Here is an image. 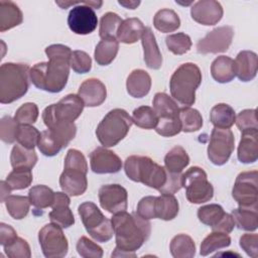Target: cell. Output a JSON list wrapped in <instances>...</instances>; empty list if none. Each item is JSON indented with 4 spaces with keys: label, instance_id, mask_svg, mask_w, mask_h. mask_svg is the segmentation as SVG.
I'll return each instance as SVG.
<instances>
[{
    "label": "cell",
    "instance_id": "32",
    "mask_svg": "<svg viewBox=\"0 0 258 258\" xmlns=\"http://www.w3.org/2000/svg\"><path fill=\"white\" fill-rule=\"evenodd\" d=\"M119 49V42L117 39L108 38L102 39L95 48L94 57L98 64L108 66L116 57Z\"/></svg>",
    "mask_w": 258,
    "mask_h": 258
},
{
    "label": "cell",
    "instance_id": "22",
    "mask_svg": "<svg viewBox=\"0 0 258 258\" xmlns=\"http://www.w3.org/2000/svg\"><path fill=\"white\" fill-rule=\"evenodd\" d=\"M258 56L254 51L242 50L234 60L235 75L242 82H250L257 75Z\"/></svg>",
    "mask_w": 258,
    "mask_h": 258
},
{
    "label": "cell",
    "instance_id": "17",
    "mask_svg": "<svg viewBox=\"0 0 258 258\" xmlns=\"http://www.w3.org/2000/svg\"><path fill=\"white\" fill-rule=\"evenodd\" d=\"M91 169L98 174L116 173L122 168L120 157L106 147H97L90 153Z\"/></svg>",
    "mask_w": 258,
    "mask_h": 258
},
{
    "label": "cell",
    "instance_id": "41",
    "mask_svg": "<svg viewBox=\"0 0 258 258\" xmlns=\"http://www.w3.org/2000/svg\"><path fill=\"white\" fill-rule=\"evenodd\" d=\"M121 17L114 12L105 13L100 20L99 35L102 39H117V32L122 23Z\"/></svg>",
    "mask_w": 258,
    "mask_h": 258
},
{
    "label": "cell",
    "instance_id": "14",
    "mask_svg": "<svg viewBox=\"0 0 258 258\" xmlns=\"http://www.w3.org/2000/svg\"><path fill=\"white\" fill-rule=\"evenodd\" d=\"M234 29L232 26L224 25L217 27L198 41L197 50L202 54L227 51L232 43Z\"/></svg>",
    "mask_w": 258,
    "mask_h": 258
},
{
    "label": "cell",
    "instance_id": "36",
    "mask_svg": "<svg viewBox=\"0 0 258 258\" xmlns=\"http://www.w3.org/2000/svg\"><path fill=\"white\" fill-rule=\"evenodd\" d=\"M37 161V155L34 149H28L20 144L13 146L10 154V163L13 168L27 167L32 168Z\"/></svg>",
    "mask_w": 258,
    "mask_h": 258
},
{
    "label": "cell",
    "instance_id": "25",
    "mask_svg": "<svg viewBox=\"0 0 258 258\" xmlns=\"http://www.w3.org/2000/svg\"><path fill=\"white\" fill-rule=\"evenodd\" d=\"M151 88V78L144 70H134L130 73L126 81L128 94L133 98L146 96Z\"/></svg>",
    "mask_w": 258,
    "mask_h": 258
},
{
    "label": "cell",
    "instance_id": "1",
    "mask_svg": "<svg viewBox=\"0 0 258 258\" xmlns=\"http://www.w3.org/2000/svg\"><path fill=\"white\" fill-rule=\"evenodd\" d=\"M73 51L63 44H51L45 48L48 57L46 62L35 63L30 68L29 77L32 84L49 93H59L64 89L71 68Z\"/></svg>",
    "mask_w": 258,
    "mask_h": 258
},
{
    "label": "cell",
    "instance_id": "38",
    "mask_svg": "<svg viewBox=\"0 0 258 258\" xmlns=\"http://www.w3.org/2000/svg\"><path fill=\"white\" fill-rule=\"evenodd\" d=\"M230 244H231V238L228 234L213 231L210 235H208L203 240L201 244L200 253L202 256H208L214 251H217L218 249H222L230 246Z\"/></svg>",
    "mask_w": 258,
    "mask_h": 258
},
{
    "label": "cell",
    "instance_id": "57",
    "mask_svg": "<svg viewBox=\"0 0 258 258\" xmlns=\"http://www.w3.org/2000/svg\"><path fill=\"white\" fill-rule=\"evenodd\" d=\"M181 175H182V173L170 172V171L167 170L166 182L158 191L160 194H171V195L178 191L182 187Z\"/></svg>",
    "mask_w": 258,
    "mask_h": 258
},
{
    "label": "cell",
    "instance_id": "34",
    "mask_svg": "<svg viewBox=\"0 0 258 258\" xmlns=\"http://www.w3.org/2000/svg\"><path fill=\"white\" fill-rule=\"evenodd\" d=\"M232 217L235 226L244 231H255L257 229V208H243L239 207L232 211Z\"/></svg>",
    "mask_w": 258,
    "mask_h": 258
},
{
    "label": "cell",
    "instance_id": "33",
    "mask_svg": "<svg viewBox=\"0 0 258 258\" xmlns=\"http://www.w3.org/2000/svg\"><path fill=\"white\" fill-rule=\"evenodd\" d=\"M153 25L160 32H173L180 26V19L175 11L164 8L155 13Z\"/></svg>",
    "mask_w": 258,
    "mask_h": 258
},
{
    "label": "cell",
    "instance_id": "16",
    "mask_svg": "<svg viewBox=\"0 0 258 258\" xmlns=\"http://www.w3.org/2000/svg\"><path fill=\"white\" fill-rule=\"evenodd\" d=\"M101 207L111 214H117L127 210L128 194L120 184H105L99 189Z\"/></svg>",
    "mask_w": 258,
    "mask_h": 258
},
{
    "label": "cell",
    "instance_id": "4",
    "mask_svg": "<svg viewBox=\"0 0 258 258\" xmlns=\"http://www.w3.org/2000/svg\"><path fill=\"white\" fill-rule=\"evenodd\" d=\"M126 175L133 181L141 182L159 190L166 182L167 170L150 157L131 155L124 162Z\"/></svg>",
    "mask_w": 258,
    "mask_h": 258
},
{
    "label": "cell",
    "instance_id": "56",
    "mask_svg": "<svg viewBox=\"0 0 258 258\" xmlns=\"http://www.w3.org/2000/svg\"><path fill=\"white\" fill-rule=\"evenodd\" d=\"M240 247L252 258L258 257V235L244 234L240 238Z\"/></svg>",
    "mask_w": 258,
    "mask_h": 258
},
{
    "label": "cell",
    "instance_id": "50",
    "mask_svg": "<svg viewBox=\"0 0 258 258\" xmlns=\"http://www.w3.org/2000/svg\"><path fill=\"white\" fill-rule=\"evenodd\" d=\"M77 251L84 258H101L103 256V249L85 236L78 240Z\"/></svg>",
    "mask_w": 258,
    "mask_h": 258
},
{
    "label": "cell",
    "instance_id": "29",
    "mask_svg": "<svg viewBox=\"0 0 258 258\" xmlns=\"http://www.w3.org/2000/svg\"><path fill=\"white\" fill-rule=\"evenodd\" d=\"M179 211V206L176 198L171 194H161L155 200L156 218L170 221L173 220Z\"/></svg>",
    "mask_w": 258,
    "mask_h": 258
},
{
    "label": "cell",
    "instance_id": "2",
    "mask_svg": "<svg viewBox=\"0 0 258 258\" xmlns=\"http://www.w3.org/2000/svg\"><path fill=\"white\" fill-rule=\"evenodd\" d=\"M116 238V248L126 252H135L149 238L151 225L137 213L126 211L114 214L111 219Z\"/></svg>",
    "mask_w": 258,
    "mask_h": 258
},
{
    "label": "cell",
    "instance_id": "58",
    "mask_svg": "<svg viewBox=\"0 0 258 258\" xmlns=\"http://www.w3.org/2000/svg\"><path fill=\"white\" fill-rule=\"evenodd\" d=\"M234 227H235V222L233 220L232 215L225 213V215L221 218V220L215 226L212 227V231L229 234L233 231Z\"/></svg>",
    "mask_w": 258,
    "mask_h": 258
},
{
    "label": "cell",
    "instance_id": "35",
    "mask_svg": "<svg viewBox=\"0 0 258 258\" xmlns=\"http://www.w3.org/2000/svg\"><path fill=\"white\" fill-rule=\"evenodd\" d=\"M188 163L189 157L185 149L178 145L172 147L164 157V167L170 172L181 173Z\"/></svg>",
    "mask_w": 258,
    "mask_h": 258
},
{
    "label": "cell",
    "instance_id": "46",
    "mask_svg": "<svg viewBox=\"0 0 258 258\" xmlns=\"http://www.w3.org/2000/svg\"><path fill=\"white\" fill-rule=\"evenodd\" d=\"M37 146L39 151L45 156H54L63 148L49 130H44L40 133Z\"/></svg>",
    "mask_w": 258,
    "mask_h": 258
},
{
    "label": "cell",
    "instance_id": "6",
    "mask_svg": "<svg viewBox=\"0 0 258 258\" xmlns=\"http://www.w3.org/2000/svg\"><path fill=\"white\" fill-rule=\"evenodd\" d=\"M132 124V118L125 110L113 109L99 123L96 129L97 138L104 147L115 146L124 139Z\"/></svg>",
    "mask_w": 258,
    "mask_h": 258
},
{
    "label": "cell",
    "instance_id": "8",
    "mask_svg": "<svg viewBox=\"0 0 258 258\" xmlns=\"http://www.w3.org/2000/svg\"><path fill=\"white\" fill-rule=\"evenodd\" d=\"M81 220L90 234L98 242H108L114 234L111 220L107 219L92 202H85L78 208Z\"/></svg>",
    "mask_w": 258,
    "mask_h": 258
},
{
    "label": "cell",
    "instance_id": "52",
    "mask_svg": "<svg viewBox=\"0 0 258 258\" xmlns=\"http://www.w3.org/2000/svg\"><path fill=\"white\" fill-rule=\"evenodd\" d=\"M70 63L73 71L78 74H86L92 69L91 56L83 50H74Z\"/></svg>",
    "mask_w": 258,
    "mask_h": 258
},
{
    "label": "cell",
    "instance_id": "21",
    "mask_svg": "<svg viewBox=\"0 0 258 258\" xmlns=\"http://www.w3.org/2000/svg\"><path fill=\"white\" fill-rule=\"evenodd\" d=\"M59 185L70 197L81 196L88 186L87 173L78 169L64 168L59 176Z\"/></svg>",
    "mask_w": 258,
    "mask_h": 258
},
{
    "label": "cell",
    "instance_id": "19",
    "mask_svg": "<svg viewBox=\"0 0 258 258\" xmlns=\"http://www.w3.org/2000/svg\"><path fill=\"white\" fill-rule=\"evenodd\" d=\"M70 197L64 191L54 192V200L51 205V212L49 213L50 222L67 229L75 224V217L70 209Z\"/></svg>",
    "mask_w": 258,
    "mask_h": 258
},
{
    "label": "cell",
    "instance_id": "5",
    "mask_svg": "<svg viewBox=\"0 0 258 258\" xmlns=\"http://www.w3.org/2000/svg\"><path fill=\"white\" fill-rule=\"evenodd\" d=\"M202 83L200 68L192 62L180 64L172 74L169 82L171 97L186 107L196 102V91Z\"/></svg>",
    "mask_w": 258,
    "mask_h": 258
},
{
    "label": "cell",
    "instance_id": "12",
    "mask_svg": "<svg viewBox=\"0 0 258 258\" xmlns=\"http://www.w3.org/2000/svg\"><path fill=\"white\" fill-rule=\"evenodd\" d=\"M232 196L239 207L257 208L258 202V172L244 171L236 177Z\"/></svg>",
    "mask_w": 258,
    "mask_h": 258
},
{
    "label": "cell",
    "instance_id": "54",
    "mask_svg": "<svg viewBox=\"0 0 258 258\" xmlns=\"http://www.w3.org/2000/svg\"><path fill=\"white\" fill-rule=\"evenodd\" d=\"M64 168H72L88 172V164L84 154L77 149H70L64 158Z\"/></svg>",
    "mask_w": 258,
    "mask_h": 258
},
{
    "label": "cell",
    "instance_id": "18",
    "mask_svg": "<svg viewBox=\"0 0 258 258\" xmlns=\"http://www.w3.org/2000/svg\"><path fill=\"white\" fill-rule=\"evenodd\" d=\"M223 7L215 0H201L190 8L191 18L203 25H215L223 17Z\"/></svg>",
    "mask_w": 258,
    "mask_h": 258
},
{
    "label": "cell",
    "instance_id": "9",
    "mask_svg": "<svg viewBox=\"0 0 258 258\" xmlns=\"http://www.w3.org/2000/svg\"><path fill=\"white\" fill-rule=\"evenodd\" d=\"M85 105L78 95L70 94L51 104L42 112V120L46 127L53 124H69L79 118Z\"/></svg>",
    "mask_w": 258,
    "mask_h": 258
},
{
    "label": "cell",
    "instance_id": "37",
    "mask_svg": "<svg viewBox=\"0 0 258 258\" xmlns=\"http://www.w3.org/2000/svg\"><path fill=\"white\" fill-rule=\"evenodd\" d=\"M30 204L36 209H46L51 207L54 200L53 190L43 184L32 186L28 191Z\"/></svg>",
    "mask_w": 258,
    "mask_h": 258
},
{
    "label": "cell",
    "instance_id": "39",
    "mask_svg": "<svg viewBox=\"0 0 258 258\" xmlns=\"http://www.w3.org/2000/svg\"><path fill=\"white\" fill-rule=\"evenodd\" d=\"M5 206L8 214L15 220H21L28 214L30 201L29 198L23 196H11L9 195L5 201Z\"/></svg>",
    "mask_w": 258,
    "mask_h": 258
},
{
    "label": "cell",
    "instance_id": "55",
    "mask_svg": "<svg viewBox=\"0 0 258 258\" xmlns=\"http://www.w3.org/2000/svg\"><path fill=\"white\" fill-rule=\"evenodd\" d=\"M155 200H156V197H152V196L142 198L137 205L136 213L140 217H142L143 219H146V220L156 219Z\"/></svg>",
    "mask_w": 258,
    "mask_h": 258
},
{
    "label": "cell",
    "instance_id": "3",
    "mask_svg": "<svg viewBox=\"0 0 258 258\" xmlns=\"http://www.w3.org/2000/svg\"><path fill=\"white\" fill-rule=\"evenodd\" d=\"M30 68L26 63L5 62L0 67V102L9 104L26 94Z\"/></svg>",
    "mask_w": 258,
    "mask_h": 258
},
{
    "label": "cell",
    "instance_id": "59",
    "mask_svg": "<svg viewBox=\"0 0 258 258\" xmlns=\"http://www.w3.org/2000/svg\"><path fill=\"white\" fill-rule=\"evenodd\" d=\"M17 238L16 231L7 224H0V244L4 247L10 243H12Z\"/></svg>",
    "mask_w": 258,
    "mask_h": 258
},
{
    "label": "cell",
    "instance_id": "60",
    "mask_svg": "<svg viewBox=\"0 0 258 258\" xmlns=\"http://www.w3.org/2000/svg\"><path fill=\"white\" fill-rule=\"evenodd\" d=\"M0 189H1V202L2 203H4V201H5V199L10 195V192H11V188H10V186H9V184L7 183V181L6 180H1V182H0Z\"/></svg>",
    "mask_w": 258,
    "mask_h": 258
},
{
    "label": "cell",
    "instance_id": "15",
    "mask_svg": "<svg viewBox=\"0 0 258 258\" xmlns=\"http://www.w3.org/2000/svg\"><path fill=\"white\" fill-rule=\"evenodd\" d=\"M97 15L93 8L86 4V1H82L79 5L74 6L69 13L68 25L76 34H89L97 28Z\"/></svg>",
    "mask_w": 258,
    "mask_h": 258
},
{
    "label": "cell",
    "instance_id": "11",
    "mask_svg": "<svg viewBox=\"0 0 258 258\" xmlns=\"http://www.w3.org/2000/svg\"><path fill=\"white\" fill-rule=\"evenodd\" d=\"M38 241L42 253L47 258L64 257L69 251V243L62 228L50 223L38 232Z\"/></svg>",
    "mask_w": 258,
    "mask_h": 258
},
{
    "label": "cell",
    "instance_id": "45",
    "mask_svg": "<svg viewBox=\"0 0 258 258\" xmlns=\"http://www.w3.org/2000/svg\"><path fill=\"white\" fill-rule=\"evenodd\" d=\"M225 215L224 209L218 204H210L201 207L198 210L199 220L207 226H215Z\"/></svg>",
    "mask_w": 258,
    "mask_h": 258
},
{
    "label": "cell",
    "instance_id": "7",
    "mask_svg": "<svg viewBox=\"0 0 258 258\" xmlns=\"http://www.w3.org/2000/svg\"><path fill=\"white\" fill-rule=\"evenodd\" d=\"M153 110L157 115L155 131L163 137H172L181 131L179 108L165 93H156L153 98Z\"/></svg>",
    "mask_w": 258,
    "mask_h": 258
},
{
    "label": "cell",
    "instance_id": "43",
    "mask_svg": "<svg viewBox=\"0 0 258 258\" xmlns=\"http://www.w3.org/2000/svg\"><path fill=\"white\" fill-rule=\"evenodd\" d=\"M6 181L12 190L24 189L32 182V172L30 168H14L6 177Z\"/></svg>",
    "mask_w": 258,
    "mask_h": 258
},
{
    "label": "cell",
    "instance_id": "44",
    "mask_svg": "<svg viewBox=\"0 0 258 258\" xmlns=\"http://www.w3.org/2000/svg\"><path fill=\"white\" fill-rule=\"evenodd\" d=\"M165 43L168 50L176 55H181L187 52L191 47L190 37L183 32H178L166 36Z\"/></svg>",
    "mask_w": 258,
    "mask_h": 258
},
{
    "label": "cell",
    "instance_id": "27",
    "mask_svg": "<svg viewBox=\"0 0 258 258\" xmlns=\"http://www.w3.org/2000/svg\"><path fill=\"white\" fill-rule=\"evenodd\" d=\"M23 20L19 7L11 1H0V31L4 32L17 25Z\"/></svg>",
    "mask_w": 258,
    "mask_h": 258
},
{
    "label": "cell",
    "instance_id": "49",
    "mask_svg": "<svg viewBox=\"0 0 258 258\" xmlns=\"http://www.w3.org/2000/svg\"><path fill=\"white\" fill-rule=\"evenodd\" d=\"M38 108L34 103H25L15 112L14 119L20 125H31L36 122L38 117Z\"/></svg>",
    "mask_w": 258,
    "mask_h": 258
},
{
    "label": "cell",
    "instance_id": "20",
    "mask_svg": "<svg viewBox=\"0 0 258 258\" xmlns=\"http://www.w3.org/2000/svg\"><path fill=\"white\" fill-rule=\"evenodd\" d=\"M78 96L87 107H97L103 104L107 97L105 85L98 79H88L84 81L78 91Z\"/></svg>",
    "mask_w": 258,
    "mask_h": 258
},
{
    "label": "cell",
    "instance_id": "42",
    "mask_svg": "<svg viewBox=\"0 0 258 258\" xmlns=\"http://www.w3.org/2000/svg\"><path fill=\"white\" fill-rule=\"evenodd\" d=\"M133 123L143 129H153L157 124V115L153 108L141 106L136 108L132 114Z\"/></svg>",
    "mask_w": 258,
    "mask_h": 258
},
{
    "label": "cell",
    "instance_id": "53",
    "mask_svg": "<svg viewBox=\"0 0 258 258\" xmlns=\"http://www.w3.org/2000/svg\"><path fill=\"white\" fill-rule=\"evenodd\" d=\"M235 123L241 132L251 130V129H258L256 110L246 109L241 111L237 115L235 119Z\"/></svg>",
    "mask_w": 258,
    "mask_h": 258
},
{
    "label": "cell",
    "instance_id": "23",
    "mask_svg": "<svg viewBox=\"0 0 258 258\" xmlns=\"http://www.w3.org/2000/svg\"><path fill=\"white\" fill-rule=\"evenodd\" d=\"M258 129L242 132L238 146V159L242 163H253L258 158Z\"/></svg>",
    "mask_w": 258,
    "mask_h": 258
},
{
    "label": "cell",
    "instance_id": "47",
    "mask_svg": "<svg viewBox=\"0 0 258 258\" xmlns=\"http://www.w3.org/2000/svg\"><path fill=\"white\" fill-rule=\"evenodd\" d=\"M20 124L11 116H4L0 121V138L5 143H14L17 140V134Z\"/></svg>",
    "mask_w": 258,
    "mask_h": 258
},
{
    "label": "cell",
    "instance_id": "40",
    "mask_svg": "<svg viewBox=\"0 0 258 258\" xmlns=\"http://www.w3.org/2000/svg\"><path fill=\"white\" fill-rule=\"evenodd\" d=\"M179 121L181 125V131L195 132L202 128L203 117L201 113L190 107H182L179 109Z\"/></svg>",
    "mask_w": 258,
    "mask_h": 258
},
{
    "label": "cell",
    "instance_id": "13",
    "mask_svg": "<svg viewBox=\"0 0 258 258\" xmlns=\"http://www.w3.org/2000/svg\"><path fill=\"white\" fill-rule=\"evenodd\" d=\"M235 138L230 129L215 127L208 145V157L215 165L225 164L234 151Z\"/></svg>",
    "mask_w": 258,
    "mask_h": 258
},
{
    "label": "cell",
    "instance_id": "51",
    "mask_svg": "<svg viewBox=\"0 0 258 258\" xmlns=\"http://www.w3.org/2000/svg\"><path fill=\"white\" fill-rule=\"evenodd\" d=\"M6 255L10 258H29L31 251L26 240L17 237L12 243L4 246Z\"/></svg>",
    "mask_w": 258,
    "mask_h": 258
},
{
    "label": "cell",
    "instance_id": "30",
    "mask_svg": "<svg viewBox=\"0 0 258 258\" xmlns=\"http://www.w3.org/2000/svg\"><path fill=\"white\" fill-rule=\"evenodd\" d=\"M236 119L234 109L225 103L215 105L210 113V121L217 128L230 129Z\"/></svg>",
    "mask_w": 258,
    "mask_h": 258
},
{
    "label": "cell",
    "instance_id": "28",
    "mask_svg": "<svg viewBox=\"0 0 258 258\" xmlns=\"http://www.w3.org/2000/svg\"><path fill=\"white\" fill-rule=\"evenodd\" d=\"M211 75L213 79L221 84L231 82L235 77L234 60L226 55H220L211 64Z\"/></svg>",
    "mask_w": 258,
    "mask_h": 258
},
{
    "label": "cell",
    "instance_id": "24",
    "mask_svg": "<svg viewBox=\"0 0 258 258\" xmlns=\"http://www.w3.org/2000/svg\"><path fill=\"white\" fill-rule=\"evenodd\" d=\"M141 42L144 52V61L147 68L151 70L160 69L162 66V55L150 27H145L141 36Z\"/></svg>",
    "mask_w": 258,
    "mask_h": 258
},
{
    "label": "cell",
    "instance_id": "61",
    "mask_svg": "<svg viewBox=\"0 0 258 258\" xmlns=\"http://www.w3.org/2000/svg\"><path fill=\"white\" fill-rule=\"evenodd\" d=\"M112 257H136V254L134 252H126L115 248L114 252L112 253Z\"/></svg>",
    "mask_w": 258,
    "mask_h": 258
},
{
    "label": "cell",
    "instance_id": "62",
    "mask_svg": "<svg viewBox=\"0 0 258 258\" xmlns=\"http://www.w3.org/2000/svg\"><path fill=\"white\" fill-rule=\"evenodd\" d=\"M118 3L122 6H124L125 8H128V9H135L137 8V6L140 4V1H118Z\"/></svg>",
    "mask_w": 258,
    "mask_h": 258
},
{
    "label": "cell",
    "instance_id": "48",
    "mask_svg": "<svg viewBox=\"0 0 258 258\" xmlns=\"http://www.w3.org/2000/svg\"><path fill=\"white\" fill-rule=\"evenodd\" d=\"M40 137L39 131L31 125H20L17 134V141L20 145L28 149H34Z\"/></svg>",
    "mask_w": 258,
    "mask_h": 258
},
{
    "label": "cell",
    "instance_id": "26",
    "mask_svg": "<svg viewBox=\"0 0 258 258\" xmlns=\"http://www.w3.org/2000/svg\"><path fill=\"white\" fill-rule=\"evenodd\" d=\"M144 29L145 27L140 19L135 17L126 18L122 21L118 29L117 40L126 44L134 43L141 38Z\"/></svg>",
    "mask_w": 258,
    "mask_h": 258
},
{
    "label": "cell",
    "instance_id": "31",
    "mask_svg": "<svg viewBox=\"0 0 258 258\" xmlns=\"http://www.w3.org/2000/svg\"><path fill=\"white\" fill-rule=\"evenodd\" d=\"M169 249L174 258H191L196 254V243L190 236L178 234L172 238Z\"/></svg>",
    "mask_w": 258,
    "mask_h": 258
},
{
    "label": "cell",
    "instance_id": "10",
    "mask_svg": "<svg viewBox=\"0 0 258 258\" xmlns=\"http://www.w3.org/2000/svg\"><path fill=\"white\" fill-rule=\"evenodd\" d=\"M181 182L185 188V197L191 204L209 202L214 196V187L208 180L206 171L199 166H192L182 173Z\"/></svg>",
    "mask_w": 258,
    "mask_h": 258
}]
</instances>
